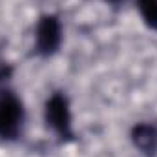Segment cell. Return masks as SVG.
I'll return each mask as SVG.
<instances>
[{"label": "cell", "instance_id": "obj_1", "mask_svg": "<svg viewBox=\"0 0 157 157\" xmlns=\"http://www.w3.org/2000/svg\"><path fill=\"white\" fill-rule=\"evenodd\" d=\"M24 122L22 101L7 88H0V139H15Z\"/></svg>", "mask_w": 157, "mask_h": 157}, {"label": "cell", "instance_id": "obj_2", "mask_svg": "<svg viewBox=\"0 0 157 157\" xmlns=\"http://www.w3.org/2000/svg\"><path fill=\"white\" fill-rule=\"evenodd\" d=\"M46 122L48 126L62 139H71L73 130H71V112H70V102L66 95L62 93H53L48 102H46Z\"/></svg>", "mask_w": 157, "mask_h": 157}, {"label": "cell", "instance_id": "obj_3", "mask_svg": "<svg viewBox=\"0 0 157 157\" xmlns=\"http://www.w3.org/2000/svg\"><path fill=\"white\" fill-rule=\"evenodd\" d=\"M35 40H37V51L40 55H53L59 49L62 40V28L55 15L40 17L35 29Z\"/></svg>", "mask_w": 157, "mask_h": 157}, {"label": "cell", "instance_id": "obj_4", "mask_svg": "<svg viewBox=\"0 0 157 157\" xmlns=\"http://www.w3.org/2000/svg\"><path fill=\"white\" fill-rule=\"evenodd\" d=\"M132 139L135 143V146L148 155H154L157 152V126L150 122H143L137 124L132 132Z\"/></svg>", "mask_w": 157, "mask_h": 157}, {"label": "cell", "instance_id": "obj_5", "mask_svg": "<svg viewBox=\"0 0 157 157\" xmlns=\"http://www.w3.org/2000/svg\"><path fill=\"white\" fill-rule=\"evenodd\" d=\"M137 7L144 24L157 31V0H137Z\"/></svg>", "mask_w": 157, "mask_h": 157}]
</instances>
